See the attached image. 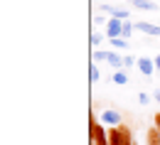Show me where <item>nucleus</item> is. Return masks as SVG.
I'll return each instance as SVG.
<instances>
[{"instance_id": "423d86ee", "label": "nucleus", "mask_w": 160, "mask_h": 145, "mask_svg": "<svg viewBox=\"0 0 160 145\" xmlns=\"http://www.w3.org/2000/svg\"><path fill=\"white\" fill-rule=\"evenodd\" d=\"M103 125H108V128H113V125H121V116L116 113V111H103L99 118Z\"/></svg>"}, {"instance_id": "0eeeda50", "label": "nucleus", "mask_w": 160, "mask_h": 145, "mask_svg": "<svg viewBox=\"0 0 160 145\" xmlns=\"http://www.w3.org/2000/svg\"><path fill=\"white\" fill-rule=\"evenodd\" d=\"M136 30L145 32V35H153V37H160V25H153V22H136Z\"/></svg>"}, {"instance_id": "ddd939ff", "label": "nucleus", "mask_w": 160, "mask_h": 145, "mask_svg": "<svg viewBox=\"0 0 160 145\" xmlns=\"http://www.w3.org/2000/svg\"><path fill=\"white\" fill-rule=\"evenodd\" d=\"M133 30H136V25H131L128 20H123V37H126V40L131 37V32H133Z\"/></svg>"}, {"instance_id": "4468645a", "label": "nucleus", "mask_w": 160, "mask_h": 145, "mask_svg": "<svg viewBox=\"0 0 160 145\" xmlns=\"http://www.w3.org/2000/svg\"><path fill=\"white\" fill-rule=\"evenodd\" d=\"M101 79V71H99V66H96V62L91 64V81H99Z\"/></svg>"}, {"instance_id": "1a4fd4ad", "label": "nucleus", "mask_w": 160, "mask_h": 145, "mask_svg": "<svg viewBox=\"0 0 160 145\" xmlns=\"http://www.w3.org/2000/svg\"><path fill=\"white\" fill-rule=\"evenodd\" d=\"M106 62L111 64L113 69H121V66H123V57H121L118 52H113V49H108V57H106Z\"/></svg>"}, {"instance_id": "f3484780", "label": "nucleus", "mask_w": 160, "mask_h": 145, "mask_svg": "<svg viewBox=\"0 0 160 145\" xmlns=\"http://www.w3.org/2000/svg\"><path fill=\"white\" fill-rule=\"evenodd\" d=\"M101 42H103V35H99V32H94V35H91V44H94V47H99Z\"/></svg>"}, {"instance_id": "9d476101", "label": "nucleus", "mask_w": 160, "mask_h": 145, "mask_svg": "<svg viewBox=\"0 0 160 145\" xmlns=\"http://www.w3.org/2000/svg\"><path fill=\"white\" fill-rule=\"evenodd\" d=\"M111 79H113V84H118V86H126V84H128V74H126L123 69H116Z\"/></svg>"}, {"instance_id": "aec40b11", "label": "nucleus", "mask_w": 160, "mask_h": 145, "mask_svg": "<svg viewBox=\"0 0 160 145\" xmlns=\"http://www.w3.org/2000/svg\"><path fill=\"white\" fill-rule=\"evenodd\" d=\"M155 101H158V104H160V89H158V91H155Z\"/></svg>"}, {"instance_id": "7ed1b4c3", "label": "nucleus", "mask_w": 160, "mask_h": 145, "mask_svg": "<svg viewBox=\"0 0 160 145\" xmlns=\"http://www.w3.org/2000/svg\"><path fill=\"white\" fill-rule=\"evenodd\" d=\"M106 35H108V40H113V37H123V20L111 17V20L106 22Z\"/></svg>"}, {"instance_id": "f8f14e48", "label": "nucleus", "mask_w": 160, "mask_h": 145, "mask_svg": "<svg viewBox=\"0 0 160 145\" xmlns=\"http://www.w3.org/2000/svg\"><path fill=\"white\" fill-rule=\"evenodd\" d=\"M123 66H126V69L138 66V59H136V57H131V54H123Z\"/></svg>"}, {"instance_id": "412c9836", "label": "nucleus", "mask_w": 160, "mask_h": 145, "mask_svg": "<svg viewBox=\"0 0 160 145\" xmlns=\"http://www.w3.org/2000/svg\"><path fill=\"white\" fill-rule=\"evenodd\" d=\"M155 123H158V125H160V113H158V116H155Z\"/></svg>"}, {"instance_id": "dca6fc26", "label": "nucleus", "mask_w": 160, "mask_h": 145, "mask_svg": "<svg viewBox=\"0 0 160 145\" xmlns=\"http://www.w3.org/2000/svg\"><path fill=\"white\" fill-rule=\"evenodd\" d=\"M138 104L140 106H148V104H150V96H148L145 91H140V94H138Z\"/></svg>"}, {"instance_id": "f257e3e1", "label": "nucleus", "mask_w": 160, "mask_h": 145, "mask_svg": "<svg viewBox=\"0 0 160 145\" xmlns=\"http://www.w3.org/2000/svg\"><path fill=\"white\" fill-rule=\"evenodd\" d=\"M108 145H133V138H131V130L126 125H113L108 130Z\"/></svg>"}, {"instance_id": "4be33fe9", "label": "nucleus", "mask_w": 160, "mask_h": 145, "mask_svg": "<svg viewBox=\"0 0 160 145\" xmlns=\"http://www.w3.org/2000/svg\"><path fill=\"white\" fill-rule=\"evenodd\" d=\"M113 2H123V0H113Z\"/></svg>"}, {"instance_id": "6ab92c4d", "label": "nucleus", "mask_w": 160, "mask_h": 145, "mask_svg": "<svg viewBox=\"0 0 160 145\" xmlns=\"http://www.w3.org/2000/svg\"><path fill=\"white\" fill-rule=\"evenodd\" d=\"M153 59H155V71H158V74H160V54H155Z\"/></svg>"}, {"instance_id": "6e6552de", "label": "nucleus", "mask_w": 160, "mask_h": 145, "mask_svg": "<svg viewBox=\"0 0 160 145\" xmlns=\"http://www.w3.org/2000/svg\"><path fill=\"white\" fill-rule=\"evenodd\" d=\"M131 5L138 7V10H150V12L158 10V2H155V0H131Z\"/></svg>"}, {"instance_id": "2eb2a0df", "label": "nucleus", "mask_w": 160, "mask_h": 145, "mask_svg": "<svg viewBox=\"0 0 160 145\" xmlns=\"http://www.w3.org/2000/svg\"><path fill=\"white\" fill-rule=\"evenodd\" d=\"M106 57H108V52H101V49L94 52V62H106Z\"/></svg>"}, {"instance_id": "a211bd4d", "label": "nucleus", "mask_w": 160, "mask_h": 145, "mask_svg": "<svg viewBox=\"0 0 160 145\" xmlns=\"http://www.w3.org/2000/svg\"><path fill=\"white\" fill-rule=\"evenodd\" d=\"M103 22H108L103 15H94V25H103Z\"/></svg>"}, {"instance_id": "f03ea898", "label": "nucleus", "mask_w": 160, "mask_h": 145, "mask_svg": "<svg viewBox=\"0 0 160 145\" xmlns=\"http://www.w3.org/2000/svg\"><path fill=\"white\" fill-rule=\"evenodd\" d=\"M91 138H94V145H108V133L103 130L101 121H91Z\"/></svg>"}, {"instance_id": "9b49d317", "label": "nucleus", "mask_w": 160, "mask_h": 145, "mask_svg": "<svg viewBox=\"0 0 160 145\" xmlns=\"http://www.w3.org/2000/svg\"><path fill=\"white\" fill-rule=\"evenodd\" d=\"M111 47L118 49V52H123V49H128V42H126V37H113V40H111Z\"/></svg>"}, {"instance_id": "20e7f679", "label": "nucleus", "mask_w": 160, "mask_h": 145, "mask_svg": "<svg viewBox=\"0 0 160 145\" xmlns=\"http://www.w3.org/2000/svg\"><path fill=\"white\" fill-rule=\"evenodd\" d=\"M101 10L103 12H108L111 17H118V20H128V7H118V5H113V2H106V5H101Z\"/></svg>"}, {"instance_id": "39448f33", "label": "nucleus", "mask_w": 160, "mask_h": 145, "mask_svg": "<svg viewBox=\"0 0 160 145\" xmlns=\"http://www.w3.org/2000/svg\"><path fill=\"white\" fill-rule=\"evenodd\" d=\"M138 69L143 76H150L153 71H155V59H150V57H138Z\"/></svg>"}]
</instances>
